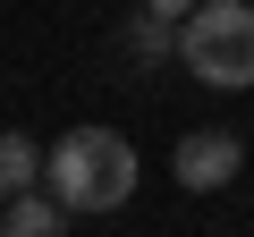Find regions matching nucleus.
<instances>
[{
  "mask_svg": "<svg viewBox=\"0 0 254 237\" xmlns=\"http://www.w3.org/2000/svg\"><path fill=\"white\" fill-rule=\"evenodd\" d=\"M144 9H161V17H195L203 0H144Z\"/></svg>",
  "mask_w": 254,
  "mask_h": 237,
  "instance_id": "nucleus-7",
  "label": "nucleus"
},
{
  "mask_svg": "<svg viewBox=\"0 0 254 237\" xmlns=\"http://www.w3.org/2000/svg\"><path fill=\"white\" fill-rule=\"evenodd\" d=\"M34 178H43V153H34V136H26V127H0V203H17Z\"/></svg>",
  "mask_w": 254,
  "mask_h": 237,
  "instance_id": "nucleus-6",
  "label": "nucleus"
},
{
  "mask_svg": "<svg viewBox=\"0 0 254 237\" xmlns=\"http://www.w3.org/2000/svg\"><path fill=\"white\" fill-rule=\"evenodd\" d=\"M161 59H178V17L127 9V17L110 26V68H119V76H153Z\"/></svg>",
  "mask_w": 254,
  "mask_h": 237,
  "instance_id": "nucleus-4",
  "label": "nucleus"
},
{
  "mask_svg": "<svg viewBox=\"0 0 254 237\" xmlns=\"http://www.w3.org/2000/svg\"><path fill=\"white\" fill-rule=\"evenodd\" d=\"M68 220H76V212H68L51 186H43V195L26 186L17 203H0V237H68Z\"/></svg>",
  "mask_w": 254,
  "mask_h": 237,
  "instance_id": "nucleus-5",
  "label": "nucleus"
},
{
  "mask_svg": "<svg viewBox=\"0 0 254 237\" xmlns=\"http://www.w3.org/2000/svg\"><path fill=\"white\" fill-rule=\"evenodd\" d=\"M43 186L68 212H119L127 195H136V144H127L119 127H68L43 153Z\"/></svg>",
  "mask_w": 254,
  "mask_h": 237,
  "instance_id": "nucleus-1",
  "label": "nucleus"
},
{
  "mask_svg": "<svg viewBox=\"0 0 254 237\" xmlns=\"http://www.w3.org/2000/svg\"><path fill=\"white\" fill-rule=\"evenodd\" d=\"M170 170H178L187 195H220V186L246 170V136H229V127H195V136H178Z\"/></svg>",
  "mask_w": 254,
  "mask_h": 237,
  "instance_id": "nucleus-3",
  "label": "nucleus"
},
{
  "mask_svg": "<svg viewBox=\"0 0 254 237\" xmlns=\"http://www.w3.org/2000/svg\"><path fill=\"white\" fill-rule=\"evenodd\" d=\"M178 68L212 93L254 85V0H203L195 17H178Z\"/></svg>",
  "mask_w": 254,
  "mask_h": 237,
  "instance_id": "nucleus-2",
  "label": "nucleus"
}]
</instances>
